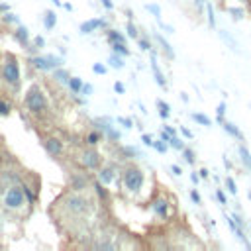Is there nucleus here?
Returning a JSON list of instances; mask_svg holds the SVG:
<instances>
[{
  "instance_id": "nucleus-1",
  "label": "nucleus",
  "mask_w": 251,
  "mask_h": 251,
  "mask_svg": "<svg viewBox=\"0 0 251 251\" xmlns=\"http://www.w3.org/2000/svg\"><path fill=\"white\" fill-rule=\"evenodd\" d=\"M24 104H25L27 112L33 114V116H41V114L49 108V100H47L45 92H43L39 86H31V88L25 92Z\"/></svg>"
},
{
  "instance_id": "nucleus-2",
  "label": "nucleus",
  "mask_w": 251,
  "mask_h": 251,
  "mask_svg": "<svg viewBox=\"0 0 251 251\" xmlns=\"http://www.w3.org/2000/svg\"><path fill=\"white\" fill-rule=\"evenodd\" d=\"M63 206H65V210L69 214H75V216H86L94 208L92 200L82 196V194H67L63 198Z\"/></svg>"
},
{
  "instance_id": "nucleus-3",
  "label": "nucleus",
  "mask_w": 251,
  "mask_h": 251,
  "mask_svg": "<svg viewBox=\"0 0 251 251\" xmlns=\"http://www.w3.org/2000/svg\"><path fill=\"white\" fill-rule=\"evenodd\" d=\"M122 182H124V188L129 192V194H137L143 184H145V175L139 167H133L129 165L124 173H122Z\"/></svg>"
},
{
  "instance_id": "nucleus-4",
  "label": "nucleus",
  "mask_w": 251,
  "mask_h": 251,
  "mask_svg": "<svg viewBox=\"0 0 251 251\" xmlns=\"http://www.w3.org/2000/svg\"><path fill=\"white\" fill-rule=\"evenodd\" d=\"M25 192L22 184H10L2 196V206L6 210H20L25 204Z\"/></svg>"
},
{
  "instance_id": "nucleus-5",
  "label": "nucleus",
  "mask_w": 251,
  "mask_h": 251,
  "mask_svg": "<svg viewBox=\"0 0 251 251\" xmlns=\"http://www.w3.org/2000/svg\"><path fill=\"white\" fill-rule=\"evenodd\" d=\"M2 78H4L6 84L18 88V84H20V65H18L16 57H12V55L6 57L4 65H2Z\"/></svg>"
},
{
  "instance_id": "nucleus-6",
  "label": "nucleus",
  "mask_w": 251,
  "mask_h": 251,
  "mask_svg": "<svg viewBox=\"0 0 251 251\" xmlns=\"http://www.w3.org/2000/svg\"><path fill=\"white\" fill-rule=\"evenodd\" d=\"M29 63H31L33 69H37L41 73H47V71H55L57 67H61L63 59L57 57V55H33L29 59Z\"/></svg>"
},
{
  "instance_id": "nucleus-7",
  "label": "nucleus",
  "mask_w": 251,
  "mask_h": 251,
  "mask_svg": "<svg viewBox=\"0 0 251 251\" xmlns=\"http://www.w3.org/2000/svg\"><path fill=\"white\" fill-rule=\"evenodd\" d=\"M98 180L102 182V184H112V182H116V178H118V169H116V165H104V167H98Z\"/></svg>"
},
{
  "instance_id": "nucleus-8",
  "label": "nucleus",
  "mask_w": 251,
  "mask_h": 251,
  "mask_svg": "<svg viewBox=\"0 0 251 251\" xmlns=\"http://www.w3.org/2000/svg\"><path fill=\"white\" fill-rule=\"evenodd\" d=\"M80 163H82L84 169H90V171L92 169H98L100 167V153L94 151V149H86L80 155Z\"/></svg>"
},
{
  "instance_id": "nucleus-9",
  "label": "nucleus",
  "mask_w": 251,
  "mask_h": 251,
  "mask_svg": "<svg viewBox=\"0 0 251 251\" xmlns=\"http://www.w3.org/2000/svg\"><path fill=\"white\" fill-rule=\"evenodd\" d=\"M151 210L159 220H167L169 218V200L165 196H159L151 202Z\"/></svg>"
},
{
  "instance_id": "nucleus-10",
  "label": "nucleus",
  "mask_w": 251,
  "mask_h": 251,
  "mask_svg": "<svg viewBox=\"0 0 251 251\" xmlns=\"http://www.w3.org/2000/svg\"><path fill=\"white\" fill-rule=\"evenodd\" d=\"M100 27H106V20L104 18H90V20H86V22H82L78 25V31L82 35H86V33H92V31H96Z\"/></svg>"
},
{
  "instance_id": "nucleus-11",
  "label": "nucleus",
  "mask_w": 251,
  "mask_h": 251,
  "mask_svg": "<svg viewBox=\"0 0 251 251\" xmlns=\"http://www.w3.org/2000/svg\"><path fill=\"white\" fill-rule=\"evenodd\" d=\"M43 147H45V151H47L51 157H59V155L63 153V149H65V147H63V141H61L59 137H53V135L43 141Z\"/></svg>"
},
{
  "instance_id": "nucleus-12",
  "label": "nucleus",
  "mask_w": 251,
  "mask_h": 251,
  "mask_svg": "<svg viewBox=\"0 0 251 251\" xmlns=\"http://www.w3.org/2000/svg\"><path fill=\"white\" fill-rule=\"evenodd\" d=\"M151 71H153V76H155V82L161 86V88H167V78H165V75L161 73V69H159V63H157V55L151 51Z\"/></svg>"
},
{
  "instance_id": "nucleus-13",
  "label": "nucleus",
  "mask_w": 251,
  "mask_h": 251,
  "mask_svg": "<svg viewBox=\"0 0 251 251\" xmlns=\"http://www.w3.org/2000/svg\"><path fill=\"white\" fill-rule=\"evenodd\" d=\"M14 39L22 45V47H29V41H31V35H29V29L25 25H18L16 31H14Z\"/></svg>"
},
{
  "instance_id": "nucleus-14",
  "label": "nucleus",
  "mask_w": 251,
  "mask_h": 251,
  "mask_svg": "<svg viewBox=\"0 0 251 251\" xmlns=\"http://www.w3.org/2000/svg\"><path fill=\"white\" fill-rule=\"evenodd\" d=\"M155 39L159 41V45H161V49H163V53L169 57V59H175V51H173V47H171V43L161 35V33H155Z\"/></svg>"
},
{
  "instance_id": "nucleus-15",
  "label": "nucleus",
  "mask_w": 251,
  "mask_h": 251,
  "mask_svg": "<svg viewBox=\"0 0 251 251\" xmlns=\"http://www.w3.org/2000/svg\"><path fill=\"white\" fill-rule=\"evenodd\" d=\"M108 65L112 67V69H118V71H122L124 67H126V63H124V55H118V53H110V57H108Z\"/></svg>"
},
{
  "instance_id": "nucleus-16",
  "label": "nucleus",
  "mask_w": 251,
  "mask_h": 251,
  "mask_svg": "<svg viewBox=\"0 0 251 251\" xmlns=\"http://www.w3.org/2000/svg\"><path fill=\"white\" fill-rule=\"evenodd\" d=\"M51 73H53V78H55L59 84H69V80H71L69 71H65V69L57 67V69H55V71H51Z\"/></svg>"
},
{
  "instance_id": "nucleus-17",
  "label": "nucleus",
  "mask_w": 251,
  "mask_h": 251,
  "mask_svg": "<svg viewBox=\"0 0 251 251\" xmlns=\"http://www.w3.org/2000/svg\"><path fill=\"white\" fill-rule=\"evenodd\" d=\"M222 127H224V131H226V133H229L231 137H235V139H243V133L239 131V127H237L233 122H224V124H222Z\"/></svg>"
},
{
  "instance_id": "nucleus-18",
  "label": "nucleus",
  "mask_w": 251,
  "mask_h": 251,
  "mask_svg": "<svg viewBox=\"0 0 251 251\" xmlns=\"http://www.w3.org/2000/svg\"><path fill=\"white\" fill-rule=\"evenodd\" d=\"M122 155H124L126 159H139V157H143L141 149H137V147H133V145H124V147H122Z\"/></svg>"
},
{
  "instance_id": "nucleus-19",
  "label": "nucleus",
  "mask_w": 251,
  "mask_h": 251,
  "mask_svg": "<svg viewBox=\"0 0 251 251\" xmlns=\"http://www.w3.org/2000/svg\"><path fill=\"white\" fill-rule=\"evenodd\" d=\"M55 25H57V14L53 10H47L43 14V27L45 29H53Z\"/></svg>"
},
{
  "instance_id": "nucleus-20",
  "label": "nucleus",
  "mask_w": 251,
  "mask_h": 251,
  "mask_svg": "<svg viewBox=\"0 0 251 251\" xmlns=\"http://www.w3.org/2000/svg\"><path fill=\"white\" fill-rule=\"evenodd\" d=\"M110 45H112V51H114V53L124 55V57H127V55H129V49H127L126 41H112Z\"/></svg>"
},
{
  "instance_id": "nucleus-21",
  "label": "nucleus",
  "mask_w": 251,
  "mask_h": 251,
  "mask_svg": "<svg viewBox=\"0 0 251 251\" xmlns=\"http://www.w3.org/2000/svg\"><path fill=\"white\" fill-rule=\"evenodd\" d=\"M82 78H78V76H71V80H69V90L73 92V94H80V90H82Z\"/></svg>"
},
{
  "instance_id": "nucleus-22",
  "label": "nucleus",
  "mask_w": 251,
  "mask_h": 251,
  "mask_svg": "<svg viewBox=\"0 0 251 251\" xmlns=\"http://www.w3.org/2000/svg\"><path fill=\"white\" fill-rule=\"evenodd\" d=\"M102 137H104V133H102L100 129H94V131H90V133L86 135V143H88L90 147H94V145H98V143L102 141Z\"/></svg>"
},
{
  "instance_id": "nucleus-23",
  "label": "nucleus",
  "mask_w": 251,
  "mask_h": 251,
  "mask_svg": "<svg viewBox=\"0 0 251 251\" xmlns=\"http://www.w3.org/2000/svg\"><path fill=\"white\" fill-rule=\"evenodd\" d=\"M155 104H157V110H159V116H161L163 120H169V118H171V106H169L167 102H163V100H157Z\"/></svg>"
},
{
  "instance_id": "nucleus-24",
  "label": "nucleus",
  "mask_w": 251,
  "mask_h": 251,
  "mask_svg": "<svg viewBox=\"0 0 251 251\" xmlns=\"http://www.w3.org/2000/svg\"><path fill=\"white\" fill-rule=\"evenodd\" d=\"M239 159H241V163L251 171V153H249V149H247L245 145H239Z\"/></svg>"
},
{
  "instance_id": "nucleus-25",
  "label": "nucleus",
  "mask_w": 251,
  "mask_h": 251,
  "mask_svg": "<svg viewBox=\"0 0 251 251\" xmlns=\"http://www.w3.org/2000/svg\"><path fill=\"white\" fill-rule=\"evenodd\" d=\"M106 39L112 43V41H126V35L122 33V31H118V29H108L106 31Z\"/></svg>"
},
{
  "instance_id": "nucleus-26",
  "label": "nucleus",
  "mask_w": 251,
  "mask_h": 251,
  "mask_svg": "<svg viewBox=\"0 0 251 251\" xmlns=\"http://www.w3.org/2000/svg\"><path fill=\"white\" fill-rule=\"evenodd\" d=\"M192 120H194L196 124H200V126H206V127L212 124V120H210L206 114H202V112H194V114H192Z\"/></svg>"
},
{
  "instance_id": "nucleus-27",
  "label": "nucleus",
  "mask_w": 251,
  "mask_h": 251,
  "mask_svg": "<svg viewBox=\"0 0 251 251\" xmlns=\"http://www.w3.org/2000/svg\"><path fill=\"white\" fill-rule=\"evenodd\" d=\"M145 10H147L157 22L161 20V6H159V4H153V2H151V4H145Z\"/></svg>"
},
{
  "instance_id": "nucleus-28",
  "label": "nucleus",
  "mask_w": 251,
  "mask_h": 251,
  "mask_svg": "<svg viewBox=\"0 0 251 251\" xmlns=\"http://www.w3.org/2000/svg\"><path fill=\"white\" fill-rule=\"evenodd\" d=\"M206 14H208V25L214 29L216 27V12H214V6L210 2H206Z\"/></svg>"
},
{
  "instance_id": "nucleus-29",
  "label": "nucleus",
  "mask_w": 251,
  "mask_h": 251,
  "mask_svg": "<svg viewBox=\"0 0 251 251\" xmlns=\"http://www.w3.org/2000/svg\"><path fill=\"white\" fill-rule=\"evenodd\" d=\"M153 149L157 151V153H161V155H165L167 153V149H169V143L165 141V139H157V141H153Z\"/></svg>"
},
{
  "instance_id": "nucleus-30",
  "label": "nucleus",
  "mask_w": 251,
  "mask_h": 251,
  "mask_svg": "<svg viewBox=\"0 0 251 251\" xmlns=\"http://www.w3.org/2000/svg\"><path fill=\"white\" fill-rule=\"evenodd\" d=\"M86 182H88V176H75L73 180H71V186L75 188V190H82L84 186H86Z\"/></svg>"
},
{
  "instance_id": "nucleus-31",
  "label": "nucleus",
  "mask_w": 251,
  "mask_h": 251,
  "mask_svg": "<svg viewBox=\"0 0 251 251\" xmlns=\"http://www.w3.org/2000/svg\"><path fill=\"white\" fill-rule=\"evenodd\" d=\"M169 147H173V149H176V151H182L186 145H184V141L180 139V137H176V135H173L171 139H169Z\"/></svg>"
},
{
  "instance_id": "nucleus-32",
  "label": "nucleus",
  "mask_w": 251,
  "mask_h": 251,
  "mask_svg": "<svg viewBox=\"0 0 251 251\" xmlns=\"http://www.w3.org/2000/svg\"><path fill=\"white\" fill-rule=\"evenodd\" d=\"M2 22L4 24H14V25H20V18L16 14H10V12H4L2 14Z\"/></svg>"
},
{
  "instance_id": "nucleus-33",
  "label": "nucleus",
  "mask_w": 251,
  "mask_h": 251,
  "mask_svg": "<svg viewBox=\"0 0 251 251\" xmlns=\"http://www.w3.org/2000/svg\"><path fill=\"white\" fill-rule=\"evenodd\" d=\"M104 135H106L110 141H120V139H122V133H120L118 129H114V127H108V129L104 131Z\"/></svg>"
},
{
  "instance_id": "nucleus-34",
  "label": "nucleus",
  "mask_w": 251,
  "mask_h": 251,
  "mask_svg": "<svg viewBox=\"0 0 251 251\" xmlns=\"http://www.w3.org/2000/svg\"><path fill=\"white\" fill-rule=\"evenodd\" d=\"M92 186L96 188V194H98L100 198H108V188H106V184H102L100 180H96Z\"/></svg>"
},
{
  "instance_id": "nucleus-35",
  "label": "nucleus",
  "mask_w": 251,
  "mask_h": 251,
  "mask_svg": "<svg viewBox=\"0 0 251 251\" xmlns=\"http://www.w3.org/2000/svg\"><path fill=\"white\" fill-rule=\"evenodd\" d=\"M226 108H227V104H226V102H220V104H218V108H216V120H218L220 124H224V114H226Z\"/></svg>"
},
{
  "instance_id": "nucleus-36",
  "label": "nucleus",
  "mask_w": 251,
  "mask_h": 251,
  "mask_svg": "<svg viewBox=\"0 0 251 251\" xmlns=\"http://www.w3.org/2000/svg\"><path fill=\"white\" fill-rule=\"evenodd\" d=\"M126 31H127V35H129L131 39H139V31H137V27H135L131 22L126 24Z\"/></svg>"
},
{
  "instance_id": "nucleus-37",
  "label": "nucleus",
  "mask_w": 251,
  "mask_h": 251,
  "mask_svg": "<svg viewBox=\"0 0 251 251\" xmlns=\"http://www.w3.org/2000/svg\"><path fill=\"white\" fill-rule=\"evenodd\" d=\"M182 155H184V161H186L188 165H194V161H196V155H194V151H192V149L184 147V149H182Z\"/></svg>"
},
{
  "instance_id": "nucleus-38",
  "label": "nucleus",
  "mask_w": 251,
  "mask_h": 251,
  "mask_svg": "<svg viewBox=\"0 0 251 251\" xmlns=\"http://www.w3.org/2000/svg\"><path fill=\"white\" fill-rule=\"evenodd\" d=\"M10 112H12V104H10L8 100H2V98H0V116L4 118V116H8Z\"/></svg>"
},
{
  "instance_id": "nucleus-39",
  "label": "nucleus",
  "mask_w": 251,
  "mask_h": 251,
  "mask_svg": "<svg viewBox=\"0 0 251 251\" xmlns=\"http://www.w3.org/2000/svg\"><path fill=\"white\" fill-rule=\"evenodd\" d=\"M92 73H94V75H106V73H108V67H106L104 63H94V65H92Z\"/></svg>"
},
{
  "instance_id": "nucleus-40",
  "label": "nucleus",
  "mask_w": 251,
  "mask_h": 251,
  "mask_svg": "<svg viewBox=\"0 0 251 251\" xmlns=\"http://www.w3.org/2000/svg\"><path fill=\"white\" fill-rule=\"evenodd\" d=\"M116 122H118L120 126H124L126 129L133 127V120H131V118H124V116H118V118H116Z\"/></svg>"
},
{
  "instance_id": "nucleus-41",
  "label": "nucleus",
  "mask_w": 251,
  "mask_h": 251,
  "mask_svg": "<svg viewBox=\"0 0 251 251\" xmlns=\"http://www.w3.org/2000/svg\"><path fill=\"white\" fill-rule=\"evenodd\" d=\"M226 188L229 190V194H237V184L231 176H226Z\"/></svg>"
},
{
  "instance_id": "nucleus-42",
  "label": "nucleus",
  "mask_w": 251,
  "mask_h": 251,
  "mask_svg": "<svg viewBox=\"0 0 251 251\" xmlns=\"http://www.w3.org/2000/svg\"><path fill=\"white\" fill-rule=\"evenodd\" d=\"M227 12H229V14H231V16L235 18V20H241V18L245 16L243 8H231V6H229V8H227Z\"/></svg>"
},
{
  "instance_id": "nucleus-43",
  "label": "nucleus",
  "mask_w": 251,
  "mask_h": 251,
  "mask_svg": "<svg viewBox=\"0 0 251 251\" xmlns=\"http://www.w3.org/2000/svg\"><path fill=\"white\" fill-rule=\"evenodd\" d=\"M137 45H139L141 51H151V41L145 39V37H139V39H137Z\"/></svg>"
},
{
  "instance_id": "nucleus-44",
  "label": "nucleus",
  "mask_w": 251,
  "mask_h": 251,
  "mask_svg": "<svg viewBox=\"0 0 251 251\" xmlns=\"http://www.w3.org/2000/svg\"><path fill=\"white\" fill-rule=\"evenodd\" d=\"M220 35H222V39H224L226 43H229V45H231V49H233V51H237V43H235V41H233V39H231V37H229L226 31H222Z\"/></svg>"
},
{
  "instance_id": "nucleus-45",
  "label": "nucleus",
  "mask_w": 251,
  "mask_h": 251,
  "mask_svg": "<svg viewBox=\"0 0 251 251\" xmlns=\"http://www.w3.org/2000/svg\"><path fill=\"white\" fill-rule=\"evenodd\" d=\"M92 92H94V86H92L90 82H84V84H82V90H80V94H82V96H90Z\"/></svg>"
},
{
  "instance_id": "nucleus-46",
  "label": "nucleus",
  "mask_w": 251,
  "mask_h": 251,
  "mask_svg": "<svg viewBox=\"0 0 251 251\" xmlns=\"http://www.w3.org/2000/svg\"><path fill=\"white\" fill-rule=\"evenodd\" d=\"M43 45H45V39H43L41 35H35V37H33V49H41Z\"/></svg>"
},
{
  "instance_id": "nucleus-47",
  "label": "nucleus",
  "mask_w": 251,
  "mask_h": 251,
  "mask_svg": "<svg viewBox=\"0 0 251 251\" xmlns=\"http://www.w3.org/2000/svg\"><path fill=\"white\" fill-rule=\"evenodd\" d=\"M24 186V192H25V198H27V202H35V194L29 190V186L27 184H22Z\"/></svg>"
},
{
  "instance_id": "nucleus-48",
  "label": "nucleus",
  "mask_w": 251,
  "mask_h": 251,
  "mask_svg": "<svg viewBox=\"0 0 251 251\" xmlns=\"http://www.w3.org/2000/svg\"><path fill=\"white\" fill-rule=\"evenodd\" d=\"M114 92H116V94H124V92H126V86H124V82L116 80V82H114Z\"/></svg>"
},
{
  "instance_id": "nucleus-49",
  "label": "nucleus",
  "mask_w": 251,
  "mask_h": 251,
  "mask_svg": "<svg viewBox=\"0 0 251 251\" xmlns=\"http://www.w3.org/2000/svg\"><path fill=\"white\" fill-rule=\"evenodd\" d=\"M190 200H192L196 206H200V204H202V198H200V194H198L196 190H190Z\"/></svg>"
},
{
  "instance_id": "nucleus-50",
  "label": "nucleus",
  "mask_w": 251,
  "mask_h": 251,
  "mask_svg": "<svg viewBox=\"0 0 251 251\" xmlns=\"http://www.w3.org/2000/svg\"><path fill=\"white\" fill-rule=\"evenodd\" d=\"M141 141H143V145H147V147H153V137H151V135H147V133H141Z\"/></svg>"
},
{
  "instance_id": "nucleus-51",
  "label": "nucleus",
  "mask_w": 251,
  "mask_h": 251,
  "mask_svg": "<svg viewBox=\"0 0 251 251\" xmlns=\"http://www.w3.org/2000/svg\"><path fill=\"white\" fill-rule=\"evenodd\" d=\"M216 198L220 200V204H227V198H226V194H224V192H222L220 188L216 190Z\"/></svg>"
},
{
  "instance_id": "nucleus-52",
  "label": "nucleus",
  "mask_w": 251,
  "mask_h": 251,
  "mask_svg": "<svg viewBox=\"0 0 251 251\" xmlns=\"http://www.w3.org/2000/svg\"><path fill=\"white\" fill-rule=\"evenodd\" d=\"M171 173H173L175 176H180V175H182V169H180L178 165H171Z\"/></svg>"
},
{
  "instance_id": "nucleus-53",
  "label": "nucleus",
  "mask_w": 251,
  "mask_h": 251,
  "mask_svg": "<svg viewBox=\"0 0 251 251\" xmlns=\"http://www.w3.org/2000/svg\"><path fill=\"white\" fill-rule=\"evenodd\" d=\"M180 133H182L184 137H188V139H192V131H190V129H186L184 126H180Z\"/></svg>"
},
{
  "instance_id": "nucleus-54",
  "label": "nucleus",
  "mask_w": 251,
  "mask_h": 251,
  "mask_svg": "<svg viewBox=\"0 0 251 251\" xmlns=\"http://www.w3.org/2000/svg\"><path fill=\"white\" fill-rule=\"evenodd\" d=\"M102 2V6L106 8V10H114V2L112 0H100Z\"/></svg>"
},
{
  "instance_id": "nucleus-55",
  "label": "nucleus",
  "mask_w": 251,
  "mask_h": 251,
  "mask_svg": "<svg viewBox=\"0 0 251 251\" xmlns=\"http://www.w3.org/2000/svg\"><path fill=\"white\" fill-rule=\"evenodd\" d=\"M194 6L198 10H202V8H206V0H194Z\"/></svg>"
},
{
  "instance_id": "nucleus-56",
  "label": "nucleus",
  "mask_w": 251,
  "mask_h": 251,
  "mask_svg": "<svg viewBox=\"0 0 251 251\" xmlns=\"http://www.w3.org/2000/svg\"><path fill=\"white\" fill-rule=\"evenodd\" d=\"M198 175H200V178H208V176H210L208 169H200V171H198Z\"/></svg>"
},
{
  "instance_id": "nucleus-57",
  "label": "nucleus",
  "mask_w": 251,
  "mask_h": 251,
  "mask_svg": "<svg viewBox=\"0 0 251 251\" xmlns=\"http://www.w3.org/2000/svg\"><path fill=\"white\" fill-rule=\"evenodd\" d=\"M190 180H192L194 184H198V182H200V175H196V173H192V175H190Z\"/></svg>"
},
{
  "instance_id": "nucleus-58",
  "label": "nucleus",
  "mask_w": 251,
  "mask_h": 251,
  "mask_svg": "<svg viewBox=\"0 0 251 251\" xmlns=\"http://www.w3.org/2000/svg\"><path fill=\"white\" fill-rule=\"evenodd\" d=\"M163 129H165L167 133H171V135H176V131H175V129H173L171 126H163Z\"/></svg>"
},
{
  "instance_id": "nucleus-59",
  "label": "nucleus",
  "mask_w": 251,
  "mask_h": 251,
  "mask_svg": "<svg viewBox=\"0 0 251 251\" xmlns=\"http://www.w3.org/2000/svg\"><path fill=\"white\" fill-rule=\"evenodd\" d=\"M8 10H10V6H8V4H0V16H2L4 12H8Z\"/></svg>"
},
{
  "instance_id": "nucleus-60",
  "label": "nucleus",
  "mask_w": 251,
  "mask_h": 251,
  "mask_svg": "<svg viewBox=\"0 0 251 251\" xmlns=\"http://www.w3.org/2000/svg\"><path fill=\"white\" fill-rule=\"evenodd\" d=\"M224 165H226V169H231V161L227 157H224Z\"/></svg>"
},
{
  "instance_id": "nucleus-61",
  "label": "nucleus",
  "mask_w": 251,
  "mask_h": 251,
  "mask_svg": "<svg viewBox=\"0 0 251 251\" xmlns=\"http://www.w3.org/2000/svg\"><path fill=\"white\" fill-rule=\"evenodd\" d=\"M63 8L69 10V12H73V6H71V4H63Z\"/></svg>"
},
{
  "instance_id": "nucleus-62",
  "label": "nucleus",
  "mask_w": 251,
  "mask_h": 251,
  "mask_svg": "<svg viewBox=\"0 0 251 251\" xmlns=\"http://www.w3.org/2000/svg\"><path fill=\"white\" fill-rule=\"evenodd\" d=\"M49 2H53L55 6H63V2H61V0H49Z\"/></svg>"
}]
</instances>
